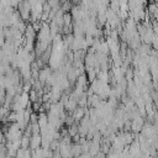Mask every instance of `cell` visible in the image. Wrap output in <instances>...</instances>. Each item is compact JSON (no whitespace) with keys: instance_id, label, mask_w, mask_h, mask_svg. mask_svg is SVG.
<instances>
[{"instance_id":"6da1fadb","label":"cell","mask_w":158,"mask_h":158,"mask_svg":"<svg viewBox=\"0 0 158 158\" xmlns=\"http://www.w3.org/2000/svg\"><path fill=\"white\" fill-rule=\"evenodd\" d=\"M152 2H158V0H151Z\"/></svg>"},{"instance_id":"7a4b0ae2","label":"cell","mask_w":158,"mask_h":158,"mask_svg":"<svg viewBox=\"0 0 158 158\" xmlns=\"http://www.w3.org/2000/svg\"><path fill=\"white\" fill-rule=\"evenodd\" d=\"M157 158H158V156H157Z\"/></svg>"}]
</instances>
